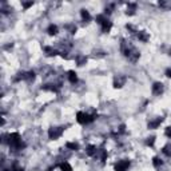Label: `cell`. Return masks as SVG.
<instances>
[{"mask_svg":"<svg viewBox=\"0 0 171 171\" xmlns=\"http://www.w3.org/2000/svg\"><path fill=\"white\" fill-rule=\"evenodd\" d=\"M120 51H122L123 55L132 63H136L139 60V58H141V53H139L138 49L134 46H131L130 43H127L124 39H122V43H120Z\"/></svg>","mask_w":171,"mask_h":171,"instance_id":"1","label":"cell"},{"mask_svg":"<svg viewBox=\"0 0 171 171\" xmlns=\"http://www.w3.org/2000/svg\"><path fill=\"white\" fill-rule=\"evenodd\" d=\"M8 145H10L12 151H20L23 148H25V143L21 141V136L19 132L8 134Z\"/></svg>","mask_w":171,"mask_h":171,"instance_id":"2","label":"cell"},{"mask_svg":"<svg viewBox=\"0 0 171 171\" xmlns=\"http://www.w3.org/2000/svg\"><path fill=\"white\" fill-rule=\"evenodd\" d=\"M96 112H94V114H87V112H83V111H79L78 114H76V120H78V123L80 124H88L94 122V120L96 119Z\"/></svg>","mask_w":171,"mask_h":171,"instance_id":"3","label":"cell"},{"mask_svg":"<svg viewBox=\"0 0 171 171\" xmlns=\"http://www.w3.org/2000/svg\"><path fill=\"white\" fill-rule=\"evenodd\" d=\"M64 130H66L64 126H59V127H49L48 128V138L51 139V141H58V139L63 135Z\"/></svg>","mask_w":171,"mask_h":171,"instance_id":"4","label":"cell"},{"mask_svg":"<svg viewBox=\"0 0 171 171\" xmlns=\"http://www.w3.org/2000/svg\"><path fill=\"white\" fill-rule=\"evenodd\" d=\"M15 82H19V80H25V82H28V83H31V82H34L35 80V72L34 71H23V72H19L17 74V76L15 79Z\"/></svg>","mask_w":171,"mask_h":171,"instance_id":"5","label":"cell"},{"mask_svg":"<svg viewBox=\"0 0 171 171\" xmlns=\"http://www.w3.org/2000/svg\"><path fill=\"white\" fill-rule=\"evenodd\" d=\"M151 91H152V95H155V96H160L164 92V86H163V83H160V82H155L154 84H152V87H151Z\"/></svg>","mask_w":171,"mask_h":171,"instance_id":"6","label":"cell"},{"mask_svg":"<svg viewBox=\"0 0 171 171\" xmlns=\"http://www.w3.org/2000/svg\"><path fill=\"white\" fill-rule=\"evenodd\" d=\"M130 160L128 159H122V160H119L118 163H116L114 166V170L115 171H127L128 167H130Z\"/></svg>","mask_w":171,"mask_h":171,"instance_id":"7","label":"cell"},{"mask_svg":"<svg viewBox=\"0 0 171 171\" xmlns=\"http://www.w3.org/2000/svg\"><path fill=\"white\" fill-rule=\"evenodd\" d=\"M162 122H163V118L162 116H159V118H155L154 120H150L147 124V127L150 128V130H155V128H158L159 126L162 124Z\"/></svg>","mask_w":171,"mask_h":171,"instance_id":"8","label":"cell"},{"mask_svg":"<svg viewBox=\"0 0 171 171\" xmlns=\"http://www.w3.org/2000/svg\"><path fill=\"white\" fill-rule=\"evenodd\" d=\"M126 83V76L123 75H118L114 79V88H122Z\"/></svg>","mask_w":171,"mask_h":171,"instance_id":"9","label":"cell"},{"mask_svg":"<svg viewBox=\"0 0 171 171\" xmlns=\"http://www.w3.org/2000/svg\"><path fill=\"white\" fill-rule=\"evenodd\" d=\"M96 152H98V148L94 145H88L87 147H86V154H87L88 156H95Z\"/></svg>","mask_w":171,"mask_h":171,"instance_id":"10","label":"cell"},{"mask_svg":"<svg viewBox=\"0 0 171 171\" xmlns=\"http://www.w3.org/2000/svg\"><path fill=\"white\" fill-rule=\"evenodd\" d=\"M136 38H138L139 40H141V42H143V43L148 42V39H150V36H148V34L146 32V31H138Z\"/></svg>","mask_w":171,"mask_h":171,"instance_id":"11","label":"cell"},{"mask_svg":"<svg viewBox=\"0 0 171 171\" xmlns=\"http://www.w3.org/2000/svg\"><path fill=\"white\" fill-rule=\"evenodd\" d=\"M47 32L49 36H55V35H58V32H59V28H58L56 24H49L47 28Z\"/></svg>","mask_w":171,"mask_h":171,"instance_id":"12","label":"cell"},{"mask_svg":"<svg viewBox=\"0 0 171 171\" xmlns=\"http://www.w3.org/2000/svg\"><path fill=\"white\" fill-rule=\"evenodd\" d=\"M100 27H102V32L103 34H109L110 31H111V28H112V23H111L110 20H106Z\"/></svg>","mask_w":171,"mask_h":171,"instance_id":"13","label":"cell"},{"mask_svg":"<svg viewBox=\"0 0 171 171\" xmlns=\"http://www.w3.org/2000/svg\"><path fill=\"white\" fill-rule=\"evenodd\" d=\"M135 11H136V4H135V3H128L126 13H127L128 16H132V15H135Z\"/></svg>","mask_w":171,"mask_h":171,"instance_id":"14","label":"cell"},{"mask_svg":"<svg viewBox=\"0 0 171 171\" xmlns=\"http://www.w3.org/2000/svg\"><path fill=\"white\" fill-rule=\"evenodd\" d=\"M75 60H76V64H78L79 67H82V66H84L86 63H87V56H86V55H78L75 58Z\"/></svg>","mask_w":171,"mask_h":171,"instance_id":"15","label":"cell"},{"mask_svg":"<svg viewBox=\"0 0 171 171\" xmlns=\"http://www.w3.org/2000/svg\"><path fill=\"white\" fill-rule=\"evenodd\" d=\"M44 52H46V55L47 56H56L58 53V49L55 48H52V47H44Z\"/></svg>","mask_w":171,"mask_h":171,"instance_id":"16","label":"cell"},{"mask_svg":"<svg viewBox=\"0 0 171 171\" xmlns=\"http://www.w3.org/2000/svg\"><path fill=\"white\" fill-rule=\"evenodd\" d=\"M67 74H68V80H70V83L75 84L76 82H78V76H76V72H75L74 70H70Z\"/></svg>","mask_w":171,"mask_h":171,"instance_id":"17","label":"cell"},{"mask_svg":"<svg viewBox=\"0 0 171 171\" xmlns=\"http://www.w3.org/2000/svg\"><path fill=\"white\" fill-rule=\"evenodd\" d=\"M152 164H154V167L156 170H159L162 166H163V160L160 158H158V156H154V158H152Z\"/></svg>","mask_w":171,"mask_h":171,"instance_id":"18","label":"cell"},{"mask_svg":"<svg viewBox=\"0 0 171 171\" xmlns=\"http://www.w3.org/2000/svg\"><path fill=\"white\" fill-rule=\"evenodd\" d=\"M66 147L68 148V150H72V151H78L79 150V145L76 142H67Z\"/></svg>","mask_w":171,"mask_h":171,"instance_id":"19","label":"cell"},{"mask_svg":"<svg viewBox=\"0 0 171 171\" xmlns=\"http://www.w3.org/2000/svg\"><path fill=\"white\" fill-rule=\"evenodd\" d=\"M80 16H82V19L84 21H90V20H91V15H90V12L87 10H80Z\"/></svg>","mask_w":171,"mask_h":171,"instance_id":"20","label":"cell"},{"mask_svg":"<svg viewBox=\"0 0 171 171\" xmlns=\"http://www.w3.org/2000/svg\"><path fill=\"white\" fill-rule=\"evenodd\" d=\"M59 167H60L62 171H74L68 162H62V163L59 164Z\"/></svg>","mask_w":171,"mask_h":171,"instance_id":"21","label":"cell"},{"mask_svg":"<svg viewBox=\"0 0 171 171\" xmlns=\"http://www.w3.org/2000/svg\"><path fill=\"white\" fill-rule=\"evenodd\" d=\"M162 152H163L166 156H171V143H167V145L162 148Z\"/></svg>","mask_w":171,"mask_h":171,"instance_id":"22","label":"cell"},{"mask_svg":"<svg viewBox=\"0 0 171 171\" xmlns=\"http://www.w3.org/2000/svg\"><path fill=\"white\" fill-rule=\"evenodd\" d=\"M95 20H96V23H98V24H100V25H102L106 20H109V19H107V16H106V15H98V16L95 17Z\"/></svg>","mask_w":171,"mask_h":171,"instance_id":"23","label":"cell"},{"mask_svg":"<svg viewBox=\"0 0 171 171\" xmlns=\"http://www.w3.org/2000/svg\"><path fill=\"white\" fill-rule=\"evenodd\" d=\"M154 143H155V136H154V135H151V136L147 138V141H146V145L147 146L152 147V146H154Z\"/></svg>","mask_w":171,"mask_h":171,"instance_id":"24","label":"cell"},{"mask_svg":"<svg viewBox=\"0 0 171 171\" xmlns=\"http://www.w3.org/2000/svg\"><path fill=\"white\" fill-rule=\"evenodd\" d=\"M11 171H24V169L23 167H20L17 163H13L12 166H11Z\"/></svg>","mask_w":171,"mask_h":171,"instance_id":"25","label":"cell"},{"mask_svg":"<svg viewBox=\"0 0 171 171\" xmlns=\"http://www.w3.org/2000/svg\"><path fill=\"white\" fill-rule=\"evenodd\" d=\"M21 6H23L24 10H28L30 7L34 6V2H23V3H21Z\"/></svg>","mask_w":171,"mask_h":171,"instance_id":"26","label":"cell"},{"mask_svg":"<svg viewBox=\"0 0 171 171\" xmlns=\"http://www.w3.org/2000/svg\"><path fill=\"white\" fill-rule=\"evenodd\" d=\"M126 28H127L132 35H136V34H138V31L135 30V28H134V25H131V24H127V25H126Z\"/></svg>","mask_w":171,"mask_h":171,"instance_id":"27","label":"cell"},{"mask_svg":"<svg viewBox=\"0 0 171 171\" xmlns=\"http://www.w3.org/2000/svg\"><path fill=\"white\" fill-rule=\"evenodd\" d=\"M66 28H67V30H70V32H71V34H75V32H76V27H75V25H72V24L66 25Z\"/></svg>","mask_w":171,"mask_h":171,"instance_id":"28","label":"cell"},{"mask_svg":"<svg viewBox=\"0 0 171 171\" xmlns=\"http://www.w3.org/2000/svg\"><path fill=\"white\" fill-rule=\"evenodd\" d=\"M164 135L167 138H170L171 139V126H169V127H166V130H164Z\"/></svg>","mask_w":171,"mask_h":171,"instance_id":"29","label":"cell"},{"mask_svg":"<svg viewBox=\"0 0 171 171\" xmlns=\"http://www.w3.org/2000/svg\"><path fill=\"white\" fill-rule=\"evenodd\" d=\"M112 8H114V4H110V6L109 7H106V13H107V15H110V13L112 12Z\"/></svg>","mask_w":171,"mask_h":171,"instance_id":"30","label":"cell"},{"mask_svg":"<svg viewBox=\"0 0 171 171\" xmlns=\"http://www.w3.org/2000/svg\"><path fill=\"white\" fill-rule=\"evenodd\" d=\"M164 75L167 76V78H170L171 79V68H167L166 70V72H164Z\"/></svg>","mask_w":171,"mask_h":171,"instance_id":"31","label":"cell"},{"mask_svg":"<svg viewBox=\"0 0 171 171\" xmlns=\"http://www.w3.org/2000/svg\"><path fill=\"white\" fill-rule=\"evenodd\" d=\"M124 128H126V126H124V124L120 126V127H119V134H123V132H124Z\"/></svg>","mask_w":171,"mask_h":171,"instance_id":"32","label":"cell"}]
</instances>
